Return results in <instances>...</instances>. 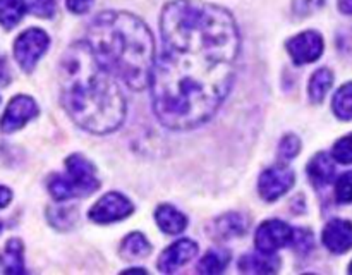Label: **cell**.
<instances>
[{"mask_svg":"<svg viewBox=\"0 0 352 275\" xmlns=\"http://www.w3.org/2000/svg\"><path fill=\"white\" fill-rule=\"evenodd\" d=\"M160 34L150 82L155 113L168 129H191L212 119L232 88L239 31L222 7L174 0L162 12Z\"/></svg>","mask_w":352,"mask_h":275,"instance_id":"cell-1","label":"cell"},{"mask_svg":"<svg viewBox=\"0 0 352 275\" xmlns=\"http://www.w3.org/2000/svg\"><path fill=\"white\" fill-rule=\"evenodd\" d=\"M60 95L71 119L89 133H112L124 122L126 98L119 79L96 60L86 41L74 43L62 57Z\"/></svg>","mask_w":352,"mask_h":275,"instance_id":"cell-2","label":"cell"},{"mask_svg":"<svg viewBox=\"0 0 352 275\" xmlns=\"http://www.w3.org/2000/svg\"><path fill=\"white\" fill-rule=\"evenodd\" d=\"M86 43L96 60L131 89H144L151 82L155 43L146 24L129 12L109 10L89 23Z\"/></svg>","mask_w":352,"mask_h":275,"instance_id":"cell-3","label":"cell"},{"mask_svg":"<svg viewBox=\"0 0 352 275\" xmlns=\"http://www.w3.org/2000/svg\"><path fill=\"white\" fill-rule=\"evenodd\" d=\"M65 168H67V174L55 175L48 182V191L58 201L76 198V196H89L100 188L95 167L82 155H71L65 160Z\"/></svg>","mask_w":352,"mask_h":275,"instance_id":"cell-4","label":"cell"},{"mask_svg":"<svg viewBox=\"0 0 352 275\" xmlns=\"http://www.w3.org/2000/svg\"><path fill=\"white\" fill-rule=\"evenodd\" d=\"M48 43H50V40H48V34L43 30L31 28V30L21 33L19 38L16 40V45H14V55H16L17 64L24 71H33L41 55L47 52Z\"/></svg>","mask_w":352,"mask_h":275,"instance_id":"cell-5","label":"cell"},{"mask_svg":"<svg viewBox=\"0 0 352 275\" xmlns=\"http://www.w3.org/2000/svg\"><path fill=\"white\" fill-rule=\"evenodd\" d=\"M134 212V206L129 199L120 192H109L102 196L89 210V219L96 223H112L122 220Z\"/></svg>","mask_w":352,"mask_h":275,"instance_id":"cell-6","label":"cell"},{"mask_svg":"<svg viewBox=\"0 0 352 275\" xmlns=\"http://www.w3.org/2000/svg\"><path fill=\"white\" fill-rule=\"evenodd\" d=\"M292 236H294V230L285 222H282V220H267V222L258 227L254 243H256L258 251H261V253H274V251L291 244Z\"/></svg>","mask_w":352,"mask_h":275,"instance_id":"cell-7","label":"cell"},{"mask_svg":"<svg viewBox=\"0 0 352 275\" xmlns=\"http://www.w3.org/2000/svg\"><path fill=\"white\" fill-rule=\"evenodd\" d=\"M294 186V172L285 165H275L260 175L258 189L265 201H275Z\"/></svg>","mask_w":352,"mask_h":275,"instance_id":"cell-8","label":"cell"},{"mask_svg":"<svg viewBox=\"0 0 352 275\" xmlns=\"http://www.w3.org/2000/svg\"><path fill=\"white\" fill-rule=\"evenodd\" d=\"M287 50L294 64H311L323 54V38L316 31H305L287 41Z\"/></svg>","mask_w":352,"mask_h":275,"instance_id":"cell-9","label":"cell"},{"mask_svg":"<svg viewBox=\"0 0 352 275\" xmlns=\"http://www.w3.org/2000/svg\"><path fill=\"white\" fill-rule=\"evenodd\" d=\"M36 116L38 107L33 98L24 95L14 96V98L10 100L9 105H7V110L6 113H3L0 127H2L3 133H12V131H17L19 127H23L28 120H31Z\"/></svg>","mask_w":352,"mask_h":275,"instance_id":"cell-10","label":"cell"},{"mask_svg":"<svg viewBox=\"0 0 352 275\" xmlns=\"http://www.w3.org/2000/svg\"><path fill=\"white\" fill-rule=\"evenodd\" d=\"M196 254H198V244H196L195 241L191 239L177 241V243L168 246L167 250L160 254V260H158V270L164 272V274H172V272L184 267V265L188 263V261H191Z\"/></svg>","mask_w":352,"mask_h":275,"instance_id":"cell-11","label":"cell"},{"mask_svg":"<svg viewBox=\"0 0 352 275\" xmlns=\"http://www.w3.org/2000/svg\"><path fill=\"white\" fill-rule=\"evenodd\" d=\"M327 250L336 254H342L352 248V222L342 219L330 220L322 234Z\"/></svg>","mask_w":352,"mask_h":275,"instance_id":"cell-12","label":"cell"},{"mask_svg":"<svg viewBox=\"0 0 352 275\" xmlns=\"http://www.w3.org/2000/svg\"><path fill=\"white\" fill-rule=\"evenodd\" d=\"M280 260L274 253H253L241 258L239 270L244 274H274L278 270Z\"/></svg>","mask_w":352,"mask_h":275,"instance_id":"cell-13","label":"cell"},{"mask_svg":"<svg viewBox=\"0 0 352 275\" xmlns=\"http://www.w3.org/2000/svg\"><path fill=\"white\" fill-rule=\"evenodd\" d=\"M308 175L311 184L316 188H325L336 177V165L327 153H318L308 165Z\"/></svg>","mask_w":352,"mask_h":275,"instance_id":"cell-14","label":"cell"},{"mask_svg":"<svg viewBox=\"0 0 352 275\" xmlns=\"http://www.w3.org/2000/svg\"><path fill=\"white\" fill-rule=\"evenodd\" d=\"M155 220L165 234H181L188 227V219L170 205H160L155 212Z\"/></svg>","mask_w":352,"mask_h":275,"instance_id":"cell-15","label":"cell"},{"mask_svg":"<svg viewBox=\"0 0 352 275\" xmlns=\"http://www.w3.org/2000/svg\"><path fill=\"white\" fill-rule=\"evenodd\" d=\"M0 265L7 274H23V243L19 239H10L6 244V250L0 254Z\"/></svg>","mask_w":352,"mask_h":275,"instance_id":"cell-16","label":"cell"},{"mask_svg":"<svg viewBox=\"0 0 352 275\" xmlns=\"http://www.w3.org/2000/svg\"><path fill=\"white\" fill-rule=\"evenodd\" d=\"M150 251V243H148V239L141 232H131L129 236L122 241V248H120L122 258H126V260L129 261L148 256Z\"/></svg>","mask_w":352,"mask_h":275,"instance_id":"cell-17","label":"cell"},{"mask_svg":"<svg viewBox=\"0 0 352 275\" xmlns=\"http://www.w3.org/2000/svg\"><path fill=\"white\" fill-rule=\"evenodd\" d=\"M248 230V220L241 213H227L217 220V236L222 239L243 236Z\"/></svg>","mask_w":352,"mask_h":275,"instance_id":"cell-18","label":"cell"},{"mask_svg":"<svg viewBox=\"0 0 352 275\" xmlns=\"http://www.w3.org/2000/svg\"><path fill=\"white\" fill-rule=\"evenodd\" d=\"M230 261V251L223 248H215L210 250L205 256L201 258L198 265L199 274H220L226 270V267Z\"/></svg>","mask_w":352,"mask_h":275,"instance_id":"cell-19","label":"cell"},{"mask_svg":"<svg viewBox=\"0 0 352 275\" xmlns=\"http://www.w3.org/2000/svg\"><path fill=\"white\" fill-rule=\"evenodd\" d=\"M26 14L24 0H0V24L7 30L16 26Z\"/></svg>","mask_w":352,"mask_h":275,"instance_id":"cell-20","label":"cell"},{"mask_svg":"<svg viewBox=\"0 0 352 275\" xmlns=\"http://www.w3.org/2000/svg\"><path fill=\"white\" fill-rule=\"evenodd\" d=\"M332 82H333L332 71L327 67L318 69V71L311 76V81H309V96H311L313 102L315 103L323 102V98H325L327 91L330 89Z\"/></svg>","mask_w":352,"mask_h":275,"instance_id":"cell-21","label":"cell"},{"mask_svg":"<svg viewBox=\"0 0 352 275\" xmlns=\"http://www.w3.org/2000/svg\"><path fill=\"white\" fill-rule=\"evenodd\" d=\"M333 113L342 120H352V82L340 86L332 102Z\"/></svg>","mask_w":352,"mask_h":275,"instance_id":"cell-22","label":"cell"},{"mask_svg":"<svg viewBox=\"0 0 352 275\" xmlns=\"http://www.w3.org/2000/svg\"><path fill=\"white\" fill-rule=\"evenodd\" d=\"M332 155L340 164H352V134H347L333 144Z\"/></svg>","mask_w":352,"mask_h":275,"instance_id":"cell-23","label":"cell"},{"mask_svg":"<svg viewBox=\"0 0 352 275\" xmlns=\"http://www.w3.org/2000/svg\"><path fill=\"white\" fill-rule=\"evenodd\" d=\"M336 198L339 203H352V170L337 179Z\"/></svg>","mask_w":352,"mask_h":275,"instance_id":"cell-24","label":"cell"},{"mask_svg":"<svg viewBox=\"0 0 352 275\" xmlns=\"http://www.w3.org/2000/svg\"><path fill=\"white\" fill-rule=\"evenodd\" d=\"M299 150H301V141H299V138L294 136V134H287L280 141L278 155H280L282 160H292L294 157H298Z\"/></svg>","mask_w":352,"mask_h":275,"instance_id":"cell-25","label":"cell"},{"mask_svg":"<svg viewBox=\"0 0 352 275\" xmlns=\"http://www.w3.org/2000/svg\"><path fill=\"white\" fill-rule=\"evenodd\" d=\"M327 0H294L292 3V12L298 17H306L325 6Z\"/></svg>","mask_w":352,"mask_h":275,"instance_id":"cell-26","label":"cell"},{"mask_svg":"<svg viewBox=\"0 0 352 275\" xmlns=\"http://www.w3.org/2000/svg\"><path fill=\"white\" fill-rule=\"evenodd\" d=\"M291 244H294L301 253H308V251H311L313 246H315V241H313V236L309 230L296 229Z\"/></svg>","mask_w":352,"mask_h":275,"instance_id":"cell-27","label":"cell"},{"mask_svg":"<svg viewBox=\"0 0 352 275\" xmlns=\"http://www.w3.org/2000/svg\"><path fill=\"white\" fill-rule=\"evenodd\" d=\"M55 0H31V10L38 17H52L55 14Z\"/></svg>","mask_w":352,"mask_h":275,"instance_id":"cell-28","label":"cell"},{"mask_svg":"<svg viewBox=\"0 0 352 275\" xmlns=\"http://www.w3.org/2000/svg\"><path fill=\"white\" fill-rule=\"evenodd\" d=\"M65 6L72 14H85L91 9L93 0H65Z\"/></svg>","mask_w":352,"mask_h":275,"instance_id":"cell-29","label":"cell"},{"mask_svg":"<svg viewBox=\"0 0 352 275\" xmlns=\"http://www.w3.org/2000/svg\"><path fill=\"white\" fill-rule=\"evenodd\" d=\"M10 198H12V192L3 188V186H0V208H3L10 201Z\"/></svg>","mask_w":352,"mask_h":275,"instance_id":"cell-30","label":"cell"},{"mask_svg":"<svg viewBox=\"0 0 352 275\" xmlns=\"http://www.w3.org/2000/svg\"><path fill=\"white\" fill-rule=\"evenodd\" d=\"M339 9L344 14H349L352 16V0H339Z\"/></svg>","mask_w":352,"mask_h":275,"instance_id":"cell-31","label":"cell"},{"mask_svg":"<svg viewBox=\"0 0 352 275\" xmlns=\"http://www.w3.org/2000/svg\"><path fill=\"white\" fill-rule=\"evenodd\" d=\"M349 272L352 274V263H351V267H349Z\"/></svg>","mask_w":352,"mask_h":275,"instance_id":"cell-32","label":"cell"},{"mask_svg":"<svg viewBox=\"0 0 352 275\" xmlns=\"http://www.w3.org/2000/svg\"><path fill=\"white\" fill-rule=\"evenodd\" d=\"M0 227H2V226H0Z\"/></svg>","mask_w":352,"mask_h":275,"instance_id":"cell-33","label":"cell"}]
</instances>
